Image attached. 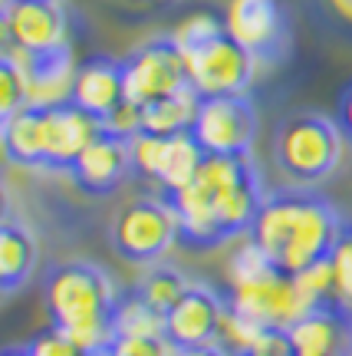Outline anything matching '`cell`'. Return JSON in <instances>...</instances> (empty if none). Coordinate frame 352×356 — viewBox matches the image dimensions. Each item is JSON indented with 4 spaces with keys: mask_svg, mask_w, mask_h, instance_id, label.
I'll use <instances>...</instances> for the list:
<instances>
[{
    "mask_svg": "<svg viewBox=\"0 0 352 356\" xmlns=\"http://www.w3.org/2000/svg\"><path fill=\"white\" fill-rule=\"evenodd\" d=\"M191 136L204 155H251L257 139V109L247 92L237 96H208L198 106Z\"/></svg>",
    "mask_w": 352,
    "mask_h": 356,
    "instance_id": "cell-9",
    "label": "cell"
},
{
    "mask_svg": "<svg viewBox=\"0 0 352 356\" xmlns=\"http://www.w3.org/2000/svg\"><path fill=\"white\" fill-rule=\"evenodd\" d=\"M99 132V119H92L73 102L47 109V168L50 172H73L76 159L86 152V145Z\"/></svg>",
    "mask_w": 352,
    "mask_h": 356,
    "instance_id": "cell-17",
    "label": "cell"
},
{
    "mask_svg": "<svg viewBox=\"0 0 352 356\" xmlns=\"http://www.w3.org/2000/svg\"><path fill=\"white\" fill-rule=\"evenodd\" d=\"M0 60L17 66V73L26 83V106L33 109H56L73 102V86L79 66L73 60V50H56V53H30L20 47L3 43Z\"/></svg>",
    "mask_w": 352,
    "mask_h": 356,
    "instance_id": "cell-10",
    "label": "cell"
},
{
    "mask_svg": "<svg viewBox=\"0 0 352 356\" xmlns=\"http://www.w3.org/2000/svg\"><path fill=\"white\" fill-rule=\"evenodd\" d=\"M3 356H26V346H7Z\"/></svg>",
    "mask_w": 352,
    "mask_h": 356,
    "instance_id": "cell-33",
    "label": "cell"
},
{
    "mask_svg": "<svg viewBox=\"0 0 352 356\" xmlns=\"http://www.w3.org/2000/svg\"><path fill=\"white\" fill-rule=\"evenodd\" d=\"M342 231L346 221L323 195L287 188L264 198L251 238L283 274H300L333 257Z\"/></svg>",
    "mask_w": 352,
    "mask_h": 356,
    "instance_id": "cell-2",
    "label": "cell"
},
{
    "mask_svg": "<svg viewBox=\"0 0 352 356\" xmlns=\"http://www.w3.org/2000/svg\"><path fill=\"white\" fill-rule=\"evenodd\" d=\"M191 287V280L171 264H149V270L142 274V280L135 284V293L149 307H155L162 317H168V310L185 297V291Z\"/></svg>",
    "mask_w": 352,
    "mask_h": 356,
    "instance_id": "cell-22",
    "label": "cell"
},
{
    "mask_svg": "<svg viewBox=\"0 0 352 356\" xmlns=\"http://www.w3.org/2000/svg\"><path fill=\"white\" fill-rule=\"evenodd\" d=\"M333 7H336L340 17H346V20L352 24V0H333Z\"/></svg>",
    "mask_w": 352,
    "mask_h": 356,
    "instance_id": "cell-32",
    "label": "cell"
},
{
    "mask_svg": "<svg viewBox=\"0 0 352 356\" xmlns=\"http://www.w3.org/2000/svg\"><path fill=\"white\" fill-rule=\"evenodd\" d=\"M112 248L128 264H158L181 238L175 208L168 198H135L112 218Z\"/></svg>",
    "mask_w": 352,
    "mask_h": 356,
    "instance_id": "cell-5",
    "label": "cell"
},
{
    "mask_svg": "<svg viewBox=\"0 0 352 356\" xmlns=\"http://www.w3.org/2000/svg\"><path fill=\"white\" fill-rule=\"evenodd\" d=\"M198 106H201V96L191 86L178 89V92L165 96V99L149 102V106H142V132H151V136H181V132H191Z\"/></svg>",
    "mask_w": 352,
    "mask_h": 356,
    "instance_id": "cell-21",
    "label": "cell"
},
{
    "mask_svg": "<svg viewBox=\"0 0 352 356\" xmlns=\"http://www.w3.org/2000/svg\"><path fill=\"white\" fill-rule=\"evenodd\" d=\"M340 126L352 139V86L346 89V96H342V102H340Z\"/></svg>",
    "mask_w": 352,
    "mask_h": 356,
    "instance_id": "cell-31",
    "label": "cell"
},
{
    "mask_svg": "<svg viewBox=\"0 0 352 356\" xmlns=\"http://www.w3.org/2000/svg\"><path fill=\"white\" fill-rule=\"evenodd\" d=\"M227 37H234L253 60H277L287 50L290 30L280 0H231L224 10Z\"/></svg>",
    "mask_w": 352,
    "mask_h": 356,
    "instance_id": "cell-13",
    "label": "cell"
},
{
    "mask_svg": "<svg viewBox=\"0 0 352 356\" xmlns=\"http://www.w3.org/2000/svg\"><path fill=\"white\" fill-rule=\"evenodd\" d=\"M115 356H175V346L165 337H115Z\"/></svg>",
    "mask_w": 352,
    "mask_h": 356,
    "instance_id": "cell-29",
    "label": "cell"
},
{
    "mask_svg": "<svg viewBox=\"0 0 352 356\" xmlns=\"http://www.w3.org/2000/svg\"><path fill=\"white\" fill-rule=\"evenodd\" d=\"M3 155L20 168H47V109L26 106L0 119Z\"/></svg>",
    "mask_w": 352,
    "mask_h": 356,
    "instance_id": "cell-20",
    "label": "cell"
},
{
    "mask_svg": "<svg viewBox=\"0 0 352 356\" xmlns=\"http://www.w3.org/2000/svg\"><path fill=\"white\" fill-rule=\"evenodd\" d=\"M165 198L178 215V241L208 251L251 234L267 195L251 155H204L194 181Z\"/></svg>",
    "mask_w": 352,
    "mask_h": 356,
    "instance_id": "cell-1",
    "label": "cell"
},
{
    "mask_svg": "<svg viewBox=\"0 0 352 356\" xmlns=\"http://www.w3.org/2000/svg\"><path fill=\"white\" fill-rule=\"evenodd\" d=\"M293 356H349L352 353V310L340 300L306 310L287 327Z\"/></svg>",
    "mask_w": 352,
    "mask_h": 356,
    "instance_id": "cell-14",
    "label": "cell"
},
{
    "mask_svg": "<svg viewBox=\"0 0 352 356\" xmlns=\"http://www.w3.org/2000/svg\"><path fill=\"white\" fill-rule=\"evenodd\" d=\"M342 132L333 119L319 113L290 115L277 126L274 159L280 172L296 188H313L326 181L342 162Z\"/></svg>",
    "mask_w": 352,
    "mask_h": 356,
    "instance_id": "cell-4",
    "label": "cell"
},
{
    "mask_svg": "<svg viewBox=\"0 0 352 356\" xmlns=\"http://www.w3.org/2000/svg\"><path fill=\"white\" fill-rule=\"evenodd\" d=\"M185 66H188V83L191 89L208 99V96H237L247 92V86L257 76V60L240 47L234 37H227V30L221 37L208 40L194 50H185Z\"/></svg>",
    "mask_w": 352,
    "mask_h": 356,
    "instance_id": "cell-6",
    "label": "cell"
},
{
    "mask_svg": "<svg viewBox=\"0 0 352 356\" xmlns=\"http://www.w3.org/2000/svg\"><path fill=\"white\" fill-rule=\"evenodd\" d=\"M3 43L30 53L69 47V24L60 0H3Z\"/></svg>",
    "mask_w": 352,
    "mask_h": 356,
    "instance_id": "cell-12",
    "label": "cell"
},
{
    "mask_svg": "<svg viewBox=\"0 0 352 356\" xmlns=\"http://www.w3.org/2000/svg\"><path fill=\"white\" fill-rule=\"evenodd\" d=\"M128 145H132V172L155 181L162 195L191 185L204 162V149L191 132H181V136L139 132L135 139H128Z\"/></svg>",
    "mask_w": 352,
    "mask_h": 356,
    "instance_id": "cell-7",
    "label": "cell"
},
{
    "mask_svg": "<svg viewBox=\"0 0 352 356\" xmlns=\"http://www.w3.org/2000/svg\"><path fill=\"white\" fill-rule=\"evenodd\" d=\"M227 307L257 320V323H264V327H274V330H287L293 320H300L306 314V304H303L300 291L293 284V274H283L280 267L264 274V277L231 284Z\"/></svg>",
    "mask_w": 352,
    "mask_h": 356,
    "instance_id": "cell-11",
    "label": "cell"
},
{
    "mask_svg": "<svg viewBox=\"0 0 352 356\" xmlns=\"http://www.w3.org/2000/svg\"><path fill=\"white\" fill-rule=\"evenodd\" d=\"M227 26L221 17H214V13L208 10H198V13H188L185 20H178L175 30L168 33V37L178 43V50H194V47H201V43H208V40L221 37Z\"/></svg>",
    "mask_w": 352,
    "mask_h": 356,
    "instance_id": "cell-25",
    "label": "cell"
},
{
    "mask_svg": "<svg viewBox=\"0 0 352 356\" xmlns=\"http://www.w3.org/2000/svg\"><path fill=\"white\" fill-rule=\"evenodd\" d=\"M26 109V83L17 73V66L0 60V119Z\"/></svg>",
    "mask_w": 352,
    "mask_h": 356,
    "instance_id": "cell-27",
    "label": "cell"
},
{
    "mask_svg": "<svg viewBox=\"0 0 352 356\" xmlns=\"http://www.w3.org/2000/svg\"><path fill=\"white\" fill-rule=\"evenodd\" d=\"M128 172H132V145H128V139L102 129L99 136L86 145V152L76 159L69 175H73L76 188H83L86 195H109L126 181Z\"/></svg>",
    "mask_w": 352,
    "mask_h": 356,
    "instance_id": "cell-16",
    "label": "cell"
},
{
    "mask_svg": "<svg viewBox=\"0 0 352 356\" xmlns=\"http://www.w3.org/2000/svg\"><path fill=\"white\" fill-rule=\"evenodd\" d=\"M244 356H274V353H264V350H253V353H244Z\"/></svg>",
    "mask_w": 352,
    "mask_h": 356,
    "instance_id": "cell-35",
    "label": "cell"
},
{
    "mask_svg": "<svg viewBox=\"0 0 352 356\" xmlns=\"http://www.w3.org/2000/svg\"><path fill=\"white\" fill-rule=\"evenodd\" d=\"M37 257L40 244L33 231L20 218L3 215V225H0V291L3 297H10L30 284L33 270H37Z\"/></svg>",
    "mask_w": 352,
    "mask_h": 356,
    "instance_id": "cell-19",
    "label": "cell"
},
{
    "mask_svg": "<svg viewBox=\"0 0 352 356\" xmlns=\"http://www.w3.org/2000/svg\"><path fill=\"white\" fill-rule=\"evenodd\" d=\"M270 330H274V327H264V323H257V320L244 317V314H237V310L227 307V314H224V320H221V330H217V340H214V343H221L227 353L244 356V353L260 350V343H264V337Z\"/></svg>",
    "mask_w": 352,
    "mask_h": 356,
    "instance_id": "cell-24",
    "label": "cell"
},
{
    "mask_svg": "<svg viewBox=\"0 0 352 356\" xmlns=\"http://www.w3.org/2000/svg\"><path fill=\"white\" fill-rule=\"evenodd\" d=\"M26 356H86V353H83L60 327H47V330H40L37 337L26 343Z\"/></svg>",
    "mask_w": 352,
    "mask_h": 356,
    "instance_id": "cell-28",
    "label": "cell"
},
{
    "mask_svg": "<svg viewBox=\"0 0 352 356\" xmlns=\"http://www.w3.org/2000/svg\"><path fill=\"white\" fill-rule=\"evenodd\" d=\"M86 356H115L112 346H106V350H96V353H86Z\"/></svg>",
    "mask_w": 352,
    "mask_h": 356,
    "instance_id": "cell-34",
    "label": "cell"
},
{
    "mask_svg": "<svg viewBox=\"0 0 352 356\" xmlns=\"http://www.w3.org/2000/svg\"><path fill=\"white\" fill-rule=\"evenodd\" d=\"M126 102V76H122V60L112 56H96L79 63L73 86V106H79L83 113L92 119L106 122L109 115Z\"/></svg>",
    "mask_w": 352,
    "mask_h": 356,
    "instance_id": "cell-18",
    "label": "cell"
},
{
    "mask_svg": "<svg viewBox=\"0 0 352 356\" xmlns=\"http://www.w3.org/2000/svg\"><path fill=\"white\" fill-rule=\"evenodd\" d=\"M47 314L50 323L73 340L83 353L112 346V314L119 304L112 280L89 261H66L47 274Z\"/></svg>",
    "mask_w": 352,
    "mask_h": 356,
    "instance_id": "cell-3",
    "label": "cell"
},
{
    "mask_svg": "<svg viewBox=\"0 0 352 356\" xmlns=\"http://www.w3.org/2000/svg\"><path fill=\"white\" fill-rule=\"evenodd\" d=\"M224 314H227V300L214 287L191 284L188 291H185V297L165 317V340L175 346V350L214 343Z\"/></svg>",
    "mask_w": 352,
    "mask_h": 356,
    "instance_id": "cell-15",
    "label": "cell"
},
{
    "mask_svg": "<svg viewBox=\"0 0 352 356\" xmlns=\"http://www.w3.org/2000/svg\"><path fill=\"white\" fill-rule=\"evenodd\" d=\"M112 333L115 337H165V317L132 291L119 297V304H115Z\"/></svg>",
    "mask_w": 352,
    "mask_h": 356,
    "instance_id": "cell-23",
    "label": "cell"
},
{
    "mask_svg": "<svg viewBox=\"0 0 352 356\" xmlns=\"http://www.w3.org/2000/svg\"><path fill=\"white\" fill-rule=\"evenodd\" d=\"M122 76H126V99L135 106H149L191 86L185 56L171 37H158L135 47L122 60Z\"/></svg>",
    "mask_w": 352,
    "mask_h": 356,
    "instance_id": "cell-8",
    "label": "cell"
},
{
    "mask_svg": "<svg viewBox=\"0 0 352 356\" xmlns=\"http://www.w3.org/2000/svg\"><path fill=\"white\" fill-rule=\"evenodd\" d=\"M333 274H336V300L352 310V228L346 225L340 244L333 251Z\"/></svg>",
    "mask_w": 352,
    "mask_h": 356,
    "instance_id": "cell-26",
    "label": "cell"
},
{
    "mask_svg": "<svg viewBox=\"0 0 352 356\" xmlns=\"http://www.w3.org/2000/svg\"><path fill=\"white\" fill-rule=\"evenodd\" d=\"M175 356H234V353H227L221 343H201V346H185V350H175Z\"/></svg>",
    "mask_w": 352,
    "mask_h": 356,
    "instance_id": "cell-30",
    "label": "cell"
}]
</instances>
